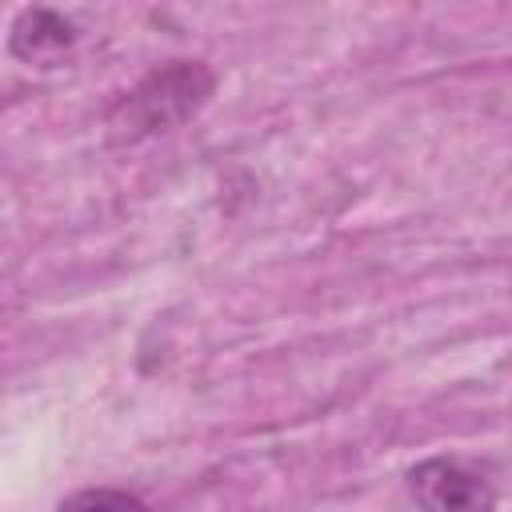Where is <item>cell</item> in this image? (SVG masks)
I'll list each match as a JSON object with an SVG mask.
<instances>
[{"label": "cell", "instance_id": "1", "mask_svg": "<svg viewBox=\"0 0 512 512\" xmlns=\"http://www.w3.org/2000/svg\"><path fill=\"white\" fill-rule=\"evenodd\" d=\"M216 88V76L200 60H168L132 84L108 112V136L116 144H140L192 120Z\"/></svg>", "mask_w": 512, "mask_h": 512}, {"label": "cell", "instance_id": "2", "mask_svg": "<svg viewBox=\"0 0 512 512\" xmlns=\"http://www.w3.org/2000/svg\"><path fill=\"white\" fill-rule=\"evenodd\" d=\"M408 488L420 512H496L492 480L456 456L420 460L408 472Z\"/></svg>", "mask_w": 512, "mask_h": 512}, {"label": "cell", "instance_id": "3", "mask_svg": "<svg viewBox=\"0 0 512 512\" xmlns=\"http://www.w3.org/2000/svg\"><path fill=\"white\" fill-rule=\"evenodd\" d=\"M8 48L24 64L52 68L76 48V24L68 16H60V12H52V8H24L12 20Z\"/></svg>", "mask_w": 512, "mask_h": 512}, {"label": "cell", "instance_id": "4", "mask_svg": "<svg viewBox=\"0 0 512 512\" xmlns=\"http://www.w3.org/2000/svg\"><path fill=\"white\" fill-rule=\"evenodd\" d=\"M60 512H152V508L124 488H84V492H72L60 504Z\"/></svg>", "mask_w": 512, "mask_h": 512}]
</instances>
